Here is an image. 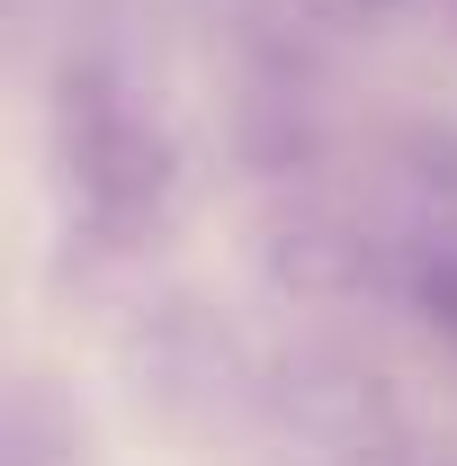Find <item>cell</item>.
I'll list each match as a JSON object with an SVG mask.
<instances>
[{
    "mask_svg": "<svg viewBox=\"0 0 457 466\" xmlns=\"http://www.w3.org/2000/svg\"><path fill=\"white\" fill-rule=\"evenodd\" d=\"M332 9H359V18H377V9H403V0H332Z\"/></svg>",
    "mask_w": 457,
    "mask_h": 466,
    "instance_id": "obj_1",
    "label": "cell"
}]
</instances>
